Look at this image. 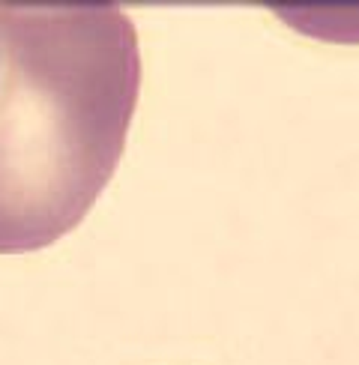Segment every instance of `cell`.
<instances>
[{"mask_svg": "<svg viewBox=\"0 0 359 365\" xmlns=\"http://www.w3.org/2000/svg\"><path fill=\"white\" fill-rule=\"evenodd\" d=\"M141 93L120 4L0 0V255L66 237L114 177Z\"/></svg>", "mask_w": 359, "mask_h": 365, "instance_id": "6da1fadb", "label": "cell"}]
</instances>
